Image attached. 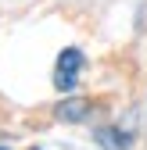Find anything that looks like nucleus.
I'll return each instance as SVG.
<instances>
[{
	"label": "nucleus",
	"instance_id": "3",
	"mask_svg": "<svg viewBox=\"0 0 147 150\" xmlns=\"http://www.w3.org/2000/svg\"><path fill=\"white\" fill-rule=\"evenodd\" d=\"M97 143L104 150H126V146L133 143V136L129 132H118V129H101V132H97Z\"/></svg>",
	"mask_w": 147,
	"mask_h": 150
},
{
	"label": "nucleus",
	"instance_id": "4",
	"mask_svg": "<svg viewBox=\"0 0 147 150\" xmlns=\"http://www.w3.org/2000/svg\"><path fill=\"white\" fill-rule=\"evenodd\" d=\"M0 150H4V146H0Z\"/></svg>",
	"mask_w": 147,
	"mask_h": 150
},
{
	"label": "nucleus",
	"instance_id": "2",
	"mask_svg": "<svg viewBox=\"0 0 147 150\" xmlns=\"http://www.w3.org/2000/svg\"><path fill=\"white\" fill-rule=\"evenodd\" d=\"M90 111H93V100L72 97V100L58 104V118H61V122H83V118H90Z\"/></svg>",
	"mask_w": 147,
	"mask_h": 150
},
{
	"label": "nucleus",
	"instance_id": "1",
	"mask_svg": "<svg viewBox=\"0 0 147 150\" xmlns=\"http://www.w3.org/2000/svg\"><path fill=\"white\" fill-rule=\"evenodd\" d=\"M79 71H83V54L76 47H65L58 54V68H54V86L61 93H68L72 86L79 82Z\"/></svg>",
	"mask_w": 147,
	"mask_h": 150
}]
</instances>
